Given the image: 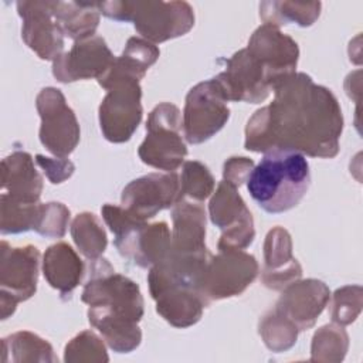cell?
Wrapping results in <instances>:
<instances>
[{"label":"cell","instance_id":"1","mask_svg":"<svg viewBox=\"0 0 363 363\" xmlns=\"http://www.w3.org/2000/svg\"><path fill=\"white\" fill-rule=\"evenodd\" d=\"M271 91L272 102L247 122V150L265 153L286 149L322 159L339 153L343 115L330 89L315 84L305 72H294Z\"/></svg>","mask_w":363,"mask_h":363},{"label":"cell","instance_id":"2","mask_svg":"<svg viewBox=\"0 0 363 363\" xmlns=\"http://www.w3.org/2000/svg\"><path fill=\"white\" fill-rule=\"evenodd\" d=\"M81 301L89 306V323L113 352L129 353L140 345L138 323L143 316V298L139 285L115 272L108 259L99 257L89 261Z\"/></svg>","mask_w":363,"mask_h":363},{"label":"cell","instance_id":"3","mask_svg":"<svg viewBox=\"0 0 363 363\" xmlns=\"http://www.w3.org/2000/svg\"><path fill=\"white\" fill-rule=\"evenodd\" d=\"M309 184L311 172L306 157L286 149L265 152L247 179V190L252 200L271 214L285 213L298 206Z\"/></svg>","mask_w":363,"mask_h":363},{"label":"cell","instance_id":"4","mask_svg":"<svg viewBox=\"0 0 363 363\" xmlns=\"http://www.w3.org/2000/svg\"><path fill=\"white\" fill-rule=\"evenodd\" d=\"M99 13L115 21H132L142 38L157 44L187 34L194 11L187 1H98Z\"/></svg>","mask_w":363,"mask_h":363},{"label":"cell","instance_id":"5","mask_svg":"<svg viewBox=\"0 0 363 363\" xmlns=\"http://www.w3.org/2000/svg\"><path fill=\"white\" fill-rule=\"evenodd\" d=\"M146 132L138 149L140 160L159 170H177L187 156L180 109L170 102L156 105L149 113Z\"/></svg>","mask_w":363,"mask_h":363},{"label":"cell","instance_id":"6","mask_svg":"<svg viewBox=\"0 0 363 363\" xmlns=\"http://www.w3.org/2000/svg\"><path fill=\"white\" fill-rule=\"evenodd\" d=\"M259 271L254 255L240 251H220L210 255L199 282V294L208 305L242 294Z\"/></svg>","mask_w":363,"mask_h":363},{"label":"cell","instance_id":"7","mask_svg":"<svg viewBox=\"0 0 363 363\" xmlns=\"http://www.w3.org/2000/svg\"><path fill=\"white\" fill-rule=\"evenodd\" d=\"M0 257V313L7 319L17 303L30 299L37 291L40 251L34 245L10 247L1 241Z\"/></svg>","mask_w":363,"mask_h":363},{"label":"cell","instance_id":"8","mask_svg":"<svg viewBox=\"0 0 363 363\" xmlns=\"http://www.w3.org/2000/svg\"><path fill=\"white\" fill-rule=\"evenodd\" d=\"M227 98L211 78L194 85L183 111V135L191 145L203 143L220 132L230 118Z\"/></svg>","mask_w":363,"mask_h":363},{"label":"cell","instance_id":"9","mask_svg":"<svg viewBox=\"0 0 363 363\" xmlns=\"http://www.w3.org/2000/svg\"><path fill=\"white\" fill-rule=\"evenodd\" d=\"M208 214L211 223L223 231L217 244L218 251H240L252 244L254 220L238 187L221 180L210 199Z\"/></svg>","mask_w":363,"mask_h":363},{"label":"cell","instance_id":"10","mask_svg":"<svg viewBox=\"0 0 363 363\" xmlns=\"http://www.w3.org/2000/svg\"><path fill=\"white\" fill-rule=\"evenodd\" d=\"M106 95L99 105V126L106 140L128 142L138 129L142 109V88L135 79H116L105 86Z\"/></svg>","mask_w":363,"mask_h":363},{"label":"cell","instance_id":"11","mask_svg":"<svg viewBox=\"0 0 363 363\" xmlns=\"http://www.w3.org/2000/svg\"><path fill=\"white\" fill-rule=\"evenodd\" d=\"M35 106L41 118L40 142L55 157H67L79 143L81 130L74 111L68 106L64 94L54 86L43 88Z\"/></svg>","mask_w":363,"mask_h":363},{"label":"cell","instance_id":"12","mask_svg":"<svg viewBox=\"0 0 363 363\" xmlns=\"http://www.w3.org/2000/svg\"><path fill=\"white\" fill-rule=\"evenodd\" d=\"M147 284L156 312L174 328L196 325L208 306L194 288L164 277L153 267L149 268Z\"/></svg>","mask_w":363,"mask_h":363},{"label":"cell","instance_id":"13","mask_svg":"<svg viewBox=\"0 0 363 363\" xmlns=\"http://www.w3.org/2000/svg\"><path fill=\"white\" fill-rule=\"evenodd\" d=\"M183 200L180 177L176 172L149 173L125 186L121 204L139 220H149L159 211Z\"/></svg>","mask_w":363,"mask_h":363},{"label":"cell","instance_id":"14","mask_svg":"<svg viewBox=\"0 0 363 363\" xmlns=\"http://www.w3.org/2000/svg\"><path fill=\"white\" fill-rule=\"evenodd\" d=\"M247 50L265 69L271 89L278 81L296 72L298 44L278 27L261 24L248 40Z\"/></svg>","mask_w":363,"mask_h":363},{"label":"cell","instance_id":"15","mask_svg":"<svg viewBox=\"0 0 363 363\" xmlns=\"http://www.w3.org/2000/svg\"><path fill=\"white\" fill-rule=\"evenodd\" d=\"M213 79L220 85L227 101L259 104L271 92V84L265 69L247 48L237 51L227 60L225 71Z\"/></svg>","mask_w":363,"mask_h":363},{"label":"cell","instance_id":"16","mask_svg":"<svg viewBox=\"0 0 363 363\" xmlns=\"http://www.w3.org/2000/svg\"><path fill=\"white\" fill-rule=\"evenodd\" d=\"M16 6L23 20V41L41 60L54 61L64 50V34L54 17L55 1H17Z\"/></svg>","mask_w":363,"mask_h":363},{"label":"cell","instance_id":"17","mask_svg":"<svg viewBox=\"0 0 363 363\" xmlns=\"http://www.w3.org/2000/svg\"><path fill=\"white\" fill-rule=\"evenodd\" d=\"M115 58L105 40L94 35L75 41L69 51L60 54L52 61V75L62 84L99 79L112 67Z\"/></svg>","mask_w":363,"mask_h":363},{"label":"cell","instance_id":"18","mask_svg":"<svg viewBox=\"0 0 363 363\" xmlns=\"http://www.w3.org/2000/svg\"><path fill=\"white\" fill-rule=\"evenodd\" d=\"M170 242L172 233L164 221H142L113 240L118 252L140 268H150L163 261L170 251Z\"/></svg>","mask_w":363,"mask_h":363},{"label":"cell","instance_id":"19","mask_svg":"<svg viewBox=\"0 0 363 363\" xmlns=\"http://www.w3.org/2000/svg\"><path fill=\"white\" fill-rule=\"evenodd\" d=\"M330 299L328 285L319 279H298L282 289L275 309L298 329H311Z\"/></svg>","mask_w":363,"mask_h":363},{"label":"cell","instance_id":"20","mask_svg":"<svg viewBox=\"0 0 363 363\" xmlns=\"http://www.w3.org/2000/svg\"><path fill=\"white\" fill-rule=\"evenodd\" d=\"M170 252L179 257H208L206 247V211L199 201L180 200L172 207Z\"/></svg>","mask_w":363,"mask_h":363},{"label":"cell","instance_id":"21","mask_svg":"<svg viewBox=\"0 0 363 363\" xmlns=\"http://www.w3.org/2000/svg\"><path fill=\"white\" fill-rule=\"evenodd\" d=\"M302 267L292 255V240L284 227H274L264 241L262 284L275 291H282L289 284L301 279Z\"/></svg>","mask_w":363,"mask_h":363},{"label":"cell","instance_id":"22","mask_svg":"<svg viewBox=\"0 0 363 363\" xmlns=\"http://www.w3.org/2000/svg\"><path fill=\"white\" fill-rule=\"evenodd\" d=\"M1 189L11 200L37 204L43 191V177L34 167L33 157L16 150L1 160Z\"/></svg>","mask_w":363,"mask_h":363},{"label":"cell","instance_id":"23","mask_svg":"<svg viewBox=\"0 0 363 363\" xmlns=\"http://www.w3.org/2000/svg\"><path fill=\"white\" fill-rule=\"evenodd\" d=\"M85 265L72 247L64 241L50 245L43 257V274L61 295H71L79 285Z\"/></svg>","mask_w":363,"mask_h":363},{"label":"cell","instance_id":"24","mask_svg":"<svg viewBox=\"0 0 363 363\" xmlns=\"http://www.w3.org/2000/svg\"><path fill=\"white\" fill-rule=\"evenodd\" d=\"M159 54L160 51L153 43L140 37H130L121 57L115 58L112 67L98 79V82L102 88L112 81L123 78L140 82L146 71L157 61Z\"/></svg>","mask_w":363,"mask_h":363},{"label":"cell","instance_id":"25","mask_svg":"<svg viewBox=\"0 0 363 363\" xmlns=\"http://www.w3.org/2000/svg\"><path fill=\"white\" fill-rule=\"evenodd\" d=\"M98 1H55L54 17L64 37L74 41L95 35L99 26Z\"/></svg>","mask_w":363,"mask_h":363},{"label":"cell","instance_id":"26","mask_svg":"<svg viewBox=\"0 0 363 363\" xmlns=\"http://www.w3.org/2000/svg\"><path fill=\"white\" fill-rule=\"evenodd\" d=\"M320 9V1H262L259 4V17L264 24H271L278 28L289 23L309 27L318 20Z\"/></svg>","mask_w":363,"mask_h":363},{"label":"cell","instance_id":"27","mask_svg":"<svg viewBox=\"0 0 363 363\" xmlns=\"http://www.w3.org/2000/svg\"><path fill=\"white\" fill-rule=\"evenodd\" d=\"M3 363L7 362H57L52 346L38 335L20 330L1 340Z\"/></svg>","mask_w":363,"mask_h":363},{"label":"cell","instance_id":"28","mask_svg":"<svg viewBox=\"0 0 363 363\" xmlns=\"http://www.w3.org/2000/svg\"><path fill=\"white\" fill-rule=\"evenodd\" d=\"M71 237L88 261L102 257L108 245V237L99 218L89 211L75 216L71 223Z\"/></svg>","mask_w":363,"mask_h":363},{"label":"cell","instance_id":"29","mask_svg":"<svg viewBox=\"0 0 363 363\" xmlns=\"http://www.w3.org/2000/svg\"><path fill=\"white\" fill-rule=\"evenodd\" d=\"M349 349V336L343 326L330 323L319 328L311 345V360L337 363L342 362Z\"/></svg>","mask_w":363,"mask_h":363},{"label":"cell","instance_id":"30","mask_svg":"<svg viewBox=\"0 0 363 363\" xmlns=\"http://www.w3.org/2000/svg\"><path fill=\"white\" fill-rule=\"evenodd\" d=\"M258 332L269 350L281 353L296 343L299 329L274 308V311L265 313L259 320Z\"/></svg>","mask_w":363,"mask_h":363},{"label":"cell","instance_id":"31","mask_svg":"<svg viewBox=\"0 0 363 363\" xmlns=\"http://www.w3.org/2000/svg\"><path fill=\"white\" fill-rule=\"evenodd\" d=\"M37 204H26L11 200L1 193L0 197V230L1 234H18L33 230L38 213Z\"/></svg>","mask_w":363,"mask_h":363},{"label":"cell","instance_id":"32","mask_svg":"<svg viewBox=\"0 0 363 363\" xmlns=\"http://www.w3.org/2000/svg\"><path fill=\"white\" fill-rule=\"evenodd\" d=\"M108 360L104 339L92 330L78 333L64 349V362L67 363H105Z\"/></svg>","mask_w":363,"mask_h":363},{"label":"cell","instance_id":"33","mask_svg":"<svg viewBox=\"0 0 363 363\" xmlns=\"http://www.w3.org/2000/svg\"><path fill=\"white\" fill-rule=\"evenodd\" d=\"M214 177L208 167L197 160H187L183 163L180 176L182 197H189L193 201H204L214 191Z\"/></svg>","mask_w":363,"mask_h":363},{"label":"cell","instance_id":"34","mask_svg":"<svg viewBox=\"0 0 363 363\" xmlns=\"http://www.w3.org/2000/svg\"><path fill=\"white\" fill-rule=\"evenodd\" d=\"M69 210L58 201L40 203L35 224L33 230L43 237L61 238L67 233L69 224Z\"/></svg>","mask_w":363,"mask_h":363},{"label":"cell","instance_id":"35","mask_svg":"<svg viewBox=\"0 0 363 363\" xmlns=\"http://www.w3.org/2000/svg\"><path fill=\"white\" fill-rule=\"evenodd\" d=\"M362 286L346 285L335 291L330 303V318L340 326L350 325L362 312Z\"/></svg>","mask_w":363,"mask_h":363},{"label":"cell","instance_id":"36","mask_svg":"<svg viewBox=\"0 0 363 363\" xmlns=\"http://www.w3.org/2000/svg\"><path fill=\"white\" fill-rule=\"evenodd\" d=\"M35 162L52 184L65 182L74 174L75 170L74 163L67 157H45L43 155H37Z\"/></svg>","mask_w":363,"mask_h":363},{"label":"cell","instance_id":"37","mask_svg":"<svg viewBox=\"0 0 363 363\" xmlns=\"http://www.w3.org/2000/svg\"><path fill=\"white\" fill-rule=\"evenodd\" d=\"M254 169V162L250 157L233 156L224 162L223 166V180L230 184L240 187L250 177Z\"/></svg>","mask_w":363,"mask_h":363}]
</instances>
